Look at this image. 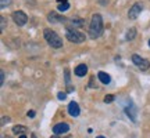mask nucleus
<instances>
[{"label": "nucleus", "mask_w": 150, "mask_h": 138, "mask_svg": "<svg viewBox=\"0 0 150 138\" xmlns=\"http://www.w3.org/2000/svg\"><path fill=\"white\" fill-rule=\"evenodd\" d=\"M43 35H45L46 42H47L52 47H54V48L63 47V39L54 32V31H52V29H45V31H43Z\"/></svg>", "instance_id": "f03ea898"}, {"label": "nucleus", "mask_w": 150, "mask_h": 138, "mask_svg": "<svg viewBox=\"0 0 150 138\" xmlns=\"http://www.w3.org/2000/svg\"><path fill=\"white\" fill-rule=\"evenodd\" d=\"M47 21L52 22V24H57V22H64V21H67V20H65L63 15L57 14L56 11H52V13L47 14Z\"/></svg>", "instance_id": "1a4fd4ad"}, {"label": "nucleus", "mask_w": 150, "mask_h": 138, "mask_svg": "<svg viewBox=\"0 0 150 138\" xmlns=\"http://www.w3.org/2000/svg\"><path fill=\"white\" fill-rule=\"evenodd\" d=\"M20 138H27V135H25V134H22V135H20Z\"/></svg>", "instance_id": "a878e982"}, {"label": "nucleus", "mask_w": 150, "mask_h": 138, "mask_svg": "<svg viewBox=\"0 0 150 138\" xmlns=\"http://www.w3.org/2000/svg\"><path fill=\"white\" fill-rule=\"evenodd\" d=\"M114 101V95H111V94H108V95L104 97V102L106 104H110V102Z\"/></svg>", "instance_id": "dca6fc26"}, {"label": "nucleus", "mask_w": 150, "mask_h": 138, "mask_svg": "<svg viewBox=\"0 0 150 138\" xmlns=\"http://www.w3.org/2000/svg\"><path fill=\"white\" fill-rule=\"evenodd\" d=\"M8 122H10V117H8V116H3V117H1V126H4L6 123H8Z\"/></svg>", "instance_id": "aec40b11"}, {"label": "nucleus", "mask_w": 150, "mask_h": 138, "mask_svg": "<svg viewBox=\"0 0 150 138\" xmlns=\"http://www.w3.org/2000/svg\"><path fill=\"white\" fill-rule=\"evenodd\" d=\"M136 36V29L135 28H131V29H128V32H127V40H132L134 37Z\"/></svg>", "instance_id": "4468645a"}, {"label": "nucleus", "mask_w": 150, "mask_h": 138, "mask_svg": "<svg viewBox=\"0 0 150 138\" xmlns=\"http://www.w3.org/2000/svg\"><path fill=\"white\" fill-rule=\"evenodd\" d=\"M57 97H59V100L64 101L65 98H67V94H65V93H59V94H57Z\"/></svg>", "instance_id": "4be33fe9"}, {"label": "nucleus", "mask_w": 150, "mask_h": 138, "mask_svg": "<svg viewBox=\"0 0 150 138\" xmlns=\"http://www.w3.org/2000/svg\"><path fill=\"white\" fill-rule=\"evenodd\" d=\"M79 112H81L79 105H78L75 101H71L70 104H68V113H70L72 117H76L79 115Z\"/></svg>", "instance_id": "9d476101"}, {"label": "nucleus", "mask_w": 150, "mask_h": 138, "mask_svg": "<svg viewBox=\"0 0 150 138\" xmlns=\"http://www.w3.org/2000/svg\"><path fill=\"white\" fill-rule=\"evenodd\" d=\"M72 25H76V26H82V25H83V22H82V20H75V21H72Z\"/></svg>", "instance_id": "6ab92c4d"}, {"label": "nucleus", "mask_w": 150, "mask_h": 138, "mask_svg": "<svg viewBox=\"0 0 150 138\" xmlns=\"http://www.w3.org/2000/svg\"><path fill=\"white\" fill-rule=\"evenodd\" d=\"M132 61H134V64L138 66V68L140 69V70H147L150 66V62L147 61V59L142 58V57H139V55H132Z\"/></svg>", "instance_id": "423d86ee"}, {"label": "nucleus", "mask_w": 150, "mask_h": 138, "mask_svg": "<svg viewBox=\"0 0 150 138\" xmlns=\"http://www.w3.org/2000/svg\"><path fill=\"white\" fill-rule=\"evenodd\" d=\"M70 8V4L68 3H63V4H59V8L57 10L60 11V13H64V11H67Z\"/></svg>", "instance_id": "2eb2a0df"}, {"label": "nucleus", "mask_w": 150, "mask_h": 138, "mask_svg": "<svg viewBox=\"0 0 150 138\" xmlns=\"http://www.w3.org/2000/svg\"><path fill=\"white\" fill-rule=\"evenodd\" d=\"M65 82L70 83V70L68 69H65Z\"/></svg>", "instance_id": "5701e85b"}, {"label": "nucleus", "mask_w": 150, "mask_h": 138, "mask_svg": "<svg viewBox=\"0 0 150 138\" xmlns=\"http://www.w3.org/2000/svg\"><path fill=\"white\" fill-rule=\"evenodd\" d=\"M32 138H36V137H35V134H32Z\"/></svg>", "instance_id": "c85d7f7f"}, {"label": "nucleus", "mask_w": 150, "mask_h": 138, "mask_svg": "<svg viewBox=\"0 0 150 138\" xmlns=\"http://www.w3.org/2000/svg\"><path fill=\"white\" fill-rule=\"evenodd\" d=\"M103 33V18L100 14H93L89 25V36L92 39H97Z\"/></svg>", "instance_id": "f257e3e1"}, {"label": "nucleus", "mask_w": 150, "mask_h": 138, "mask_svg": "<svg viewBox=\"0 0 150 138\" xmlns=\"http://www.w3.org/2000/svg\"><path fill=\"white\" fill-rule=\"evenodd\" d=\"M70 131V126L67 123H59L53 127V133L56 135H61V134H67Z\"/></svg>", "instance_id": "6e6552de"}, {"label": "nucleus", "mask_w": 150, "mask_h": 138, "mask_svg": "<svg viewBox=\"0 0 150 138\" xmlns=\"http://www.w3.org/2000/svg\"><path fill=\"white\" fill-rule=\"evenodd\" d=\"M52 138H60V137H59V135H56V134H54V135H53Z\"/></svg>", "instance_id": "bb28decb"}, {"label": "nucleus", "mask_w": 150, "mask_h": 138, "mask_svg": "<svg viewBox=\"0 0 150 138\" xmlns=\"http://www.w3.org/2000/svg\"><path fill=\"white\" fill-rule=\"evenodd\" d=\"M13 21L16 22L18 26H24L28 21V17L24 11H16V13H13Z\"/></svg>", "instance_id": "39448f33"}, {"label": "nucleus", "mask_w": 150, "mask_h": 138, "mask_svg": "<svg viewBox=\"0 0 150 138\" xmlns=\"http://www.w3.org/2000/svg\"><path fill=\"white\" fill-rule=\"evenodd\" d=\"M0 21H1V28H0V29H1V32H3V31L6 29V18L4 17H1V18H0Z\"/></svg>", "instance_id": "a211bd4d"}, {"label": "nucleus", "mask_w": 150, "mask_h": 138, "mask_svg": "<svg viewBox=\"0 0 150 138\" xmlns=\"http://www.w3.org/2000/svg\"><path fill=\"white\" fill-rule=\"evenodd\" d=\"M10 4V0H1V3H0V7L1 8H4L6 6H8Z\"/></svg>", "instance_id": "412c9836"}, {"label": "nucleus", "mask_w": 150, "mask_h": 138, "mask_svg": "<svg viewBox=\"0 0 150 138\" xmlns=\"http://www.w3.org/2000/svg\"><path fill=\"white\" fill-rule=\"evenodd\" d=\"M4 77H6V73L1 70V72H0V86L4 84Z\"/></svg>", "instance_id": "f3484780"}, {"label": "nucleus", "mask_w": 150, "mask_h": 138, "mask_svg": "<svg viewBox=\"0 0 150 138\" xmlns=\"http://www.w3.org/2000/svg\"><path fill=\"white\" fill-rule=\"evenodd\" d=\"M65 36L67 39L72 43H82L85 42V35L83 33H81L79 31H76V29H70V28H67V31H65Z\"/></svg>", "instance_id": "7ed1b4c3"}, {"label": "nucleus", "mask_w": 150, "mask_h": 138, "mask_svg": "<svg viewBox=\"0 0 150 138\" xmlns=\"http://www.w3.org/2000/svg\"><path fill=\"white\" fill-rule=\"evenodd\" d=\"M35 116V112L31 111V112H28V117H33Z\"/></svg>", "instance_id": "b1692460"}, {"label": "nucleus", "mask_w": 150, "mask_h": 138, "mask_svg": "<svg viewBox=\"0 0 150 138\" xmlns=\"http://www.w3.org/2000/svg\"><path fill=\"white\" fill-rule=\"evenodd\" d=\"M97 77H99V80L102 82L103 84H108V83L111 82V77H110V75L106 73V72H99V73H97Z\"/></svg>", "instance_id": "f8f14e48"}, {"label": "nucleus", "mask_w": 150, "mask_h": 138, "mask_svg": "<svg viewBox=\"0 0 150 138\" xmlns=\"http://www.w3.org/2000/svg\"><path fill=\"white\" fill-rule=\"evenodd\" d=\"M25 131H28V128L25 126H21V124L13 127V133L16 134V135H22V134H25Z\"/></svg>", "instance_id": "ddd939ff"}, {"label": "nucleus", "mask_w": 150, "mask_h": 138, "mask_svg": "<svg viewBox=\"0 0 150 138\" xmlns=\"http://www.w3.org/2000/svg\"><path fill=\"white\" fill-rule=\"evenodd\" d=\"M75 75L78 76V77H83L86 75V72H88V66H86L85 64H81V65H78L76 68H75Z\"/></svg>", "instance_id": "9b49d317"}, {"label": "nucleus", "mask_w": 150, "mask_h": 138, "mask_svg": "<svg viewBox=\"0 0 150 138\" xmlns=\"http://www.w3.org/2000/svg\"><path fill=\"white\" fill-rule=\"evenodd\" d=\"M124 111L127 113V116L132 120V122H136V117H138V109H136V106L135 104L132 102V100H128L125 106H124Z\"/></svg>", "instance_id": "20e7f679"}, {"label": "nucleus", "mask_w": 150, "mask_h": 138, "mask_svg": "<svg viewBox=\"0 0 150 138\" xmlns=\"http://www.w3.org/2000/svg\"><path fill=\"white\" fill-rule=\"evenodd\" d=\"M57 1H59V4H63V3H68L67 0H57Z\"/></svg>", "instance_id": "393cba45"}, {"label": "nucleus", "mask_w": 150, "mask_h": 138, "mask_svg": "<svg viewBox=\"0 0 150 138\" xmlns=\"http://www.w3.org/2000/svg\"><path fill=\"white\" fill-rule=\"evenodd\" d=\"M96 138H106V137H102V135H100V137H96Z\"/></svg>", "instance_id": "cd10ccee"}, {"label": "nucleus", "mask_w": 150, "mask_h": 138, "mask_svg": "<svg viewBox=\"0 0 150 138\" xmlns=\"http://www.w3.org/2000/svg\"><path fill=\"white\" fill-rule=\"evenodd\" d=\"M3 138H10V137H3Z\"/></svg>", "instance_id": "c756f323"}, {"label": "nucleus", "mask_w": 150, "mask_h": 138, "mask_svg": "<svg viewBox=\"0 0 150 138\" xmlns=\"http://www.w3.org/2000/svg\"><path fill=\"white\" fill-rule=\"evenodd\" d=\"M149 46H150V40H149Z\"/></svg>", "instance_id": "7c9ffc66"}, {"label": "nucleus", "mask_w": 150, "mask_h": 138, "mask_svg": "<svg viewBox=\"0 0 150 138\" xmlns=\"http://www.w3.org/2000/svg\"><path fill=\"white\" fill-rule=\"evenodd\" d=\"M142 10H143V4L142 3H135L128 11V18L129 20H136L139 17V14L142 13Z\"/></svg>", "instance_id": "0eeeda50"}]
</instances>
